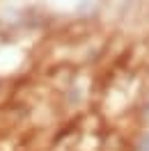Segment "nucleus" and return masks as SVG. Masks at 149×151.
<instances>
[{"mask_svg": "<svg viewBox=\"0 0 149 151\" xmlns=\"http://www.w3.org/2000/svg\"><path fill=\"white\" fill-rule=\"evenodd\" d=\"M142 151H149V135L142 140Z\"/></svg>", "mask_w": 149, "mask_h": 151, "instance_id": "nucleus-1", "label": "nucleus"}]
</instances>
